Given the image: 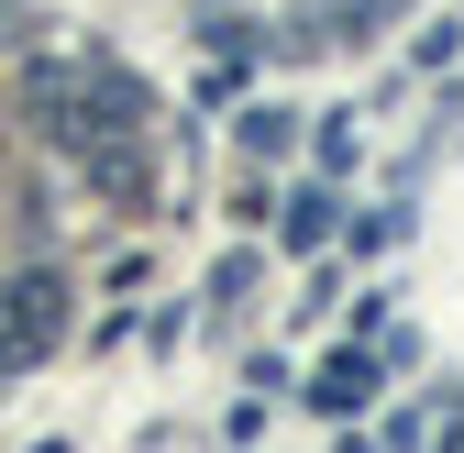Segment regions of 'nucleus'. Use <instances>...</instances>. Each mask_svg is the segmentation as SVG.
Returning <instances> with one entry per match:
<instances>
[{"mask_svg": "<svg viewBox=\"0 0 464 453\" xmlns=\"http://www.w3.org/2000/svg\"><path fill=\"white\" fill-rule=\"evenodd\" d=\"M55 332H67V288H55V276L34 265V276H12V288H0V376H23Z\"/></svg>", "mask_w": 464, "mask_h": 453, "instance_id": "f257e3e1", "label": "nucleus"}, {"mask_svg": "<svg viewBox=\"0 0 464 453\" xmlns=\"http://www.w3.org/2000/svg\"><path fill=\"white\" fill-rule=\"evenodd\" d=\"M78 166H89V188H100V199H144V144H133V122L89 133V144H78Z\"/></svg>", "mask_w": 464, "mask_h": 453, "instance_id": "f03ea898", "label": "nucleus"}, {"mask_svg": "<svg viewBox=\"0 0 464 453\" xmlns=\"http://www.w3.org/2000/svg\"><path fill=\"white\" fill-rule=\"evenodd\" d=\"M310 399H321V410H365V399H376V354H332Z\"/></svg>", "mask_w": 464, "mask_h": 453, "instance_id": "7ed1b4c3", "label": "nucleus"}, {"mask_svg": "<svg viewBox=\"0 0 464 453\" xmlns=\"http://www.w3.org/2000/svg\"><path fill=\"white\" fill-rule=\"evenodd\" d=\"M287 122H299V111H276V100H255V111H244V144H255V155H276V144H287Z\"/></svg>", "mask_w": 464, "mask_h": 453, "instance_id": "20e7f679", "label": "nucleus"}, {"mask_svg": "<svg viewBox=\"0 0 464 453\" xmlns=\"http://www.w3.org/2000/svg\"><path fill=\"white\" fill-rule=\"evenodd\" d=\"M287 244H299V255L332 244V199H299V210H287Z\"/></svg>", "mask_w": 464, "mask_h": 453, "instance_id": "39448f33", "label": "nucleus"}]
</instances>
